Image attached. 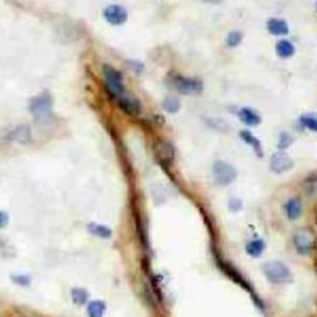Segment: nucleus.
<instances>
[{
    "mask_svg": "<svg viewBox=\"0 0 317 317\" xmlns=\"http://www.w3.org/2000/svg\"><path fill=\"white\" fill-rule=\"evenodd\" d=\"M263 273L268 281L273 284H287L293 281V274L284 263L278 260L267 261L263 267Z\"/></svg>",
    "mask_w": 317,
    "mask_h": 317,
    "instance_id": "nucleus-1",
    "label": "nucleus"
},
{
    "mask_svg": "<svg viewBox=\"0 0 317 317\" xmlns=\"http://www.w3.org/2000/svg\"><path fill=\"white\" fill-rule=\"evenodd\" d=\"M103 74H104L107 91L112 94V97L118 99V98L124 96L125 88H124L122 73L118 72L112 66L104 65L103 66Z\"/></svg>",
    "mask_w": 317,
    "mask_h": 317,
    "instance_id": "nucleus-2",
    "label": "nucleus"
},
{
    "mask_svg": "<svg viewBox=\"0 0 317 317\" xmlns=\"http://www.w3.org/2000/svg\"><path fill=\"white\" fill-rule=\"evenodd\" d=\"M171 86L178 93L185 96H194L202 92L203 83L198 78H191V77L175 76L171 80Z\"/></svg>",
    "mask_w": 317,
    "mask_h": 317,
    "instance_id": "nucleus-3",
    "label": "nucleus"
},
{
    "mask_svg": "<svg viewBox=\"0 0 317 317\" xmlns=\"http://www.w3.org/2000/svg\"><path fill=\"white\" fill-rule=\"evenodd\" d=\"M213 176L216 182L221 186H227L232 183L237 177V170L226 161L217 160L212 166Z\"/></svg>",
    "mask_w": 317,
    "mask_h": 317,
    "instance_id": "nucleus-4",
    "label": "nucleus"
},
{
    "mask_svg": "<svg viewBox=\"0 0 317 317\" xmlns=\"http://www.w3.org/2000/svg\"><path fill=\"white\" fill-rule=\"evenodd\" d=\"M293 241L294 246H295L296 250H298L300 254H308L310 252H312L316 244L315 234L307 228H301L296 230Z\"/></svg>",
    "mask_w": 317,
    "mask_h": 317,
    "instance_id": "nucleus-5",
    "label": "nucleus"
},
{
    "mask_svg": "<svg viewBox=\"0 0 317 317\" xmlns=\"http://www.w3.org/2000/svg\"><path fill=\"white\" fill-rule=\"evenodd\" d=\"M154 154L161 165L169 166L175 157V149L169 141L158 139L154 144Z\"/></svg>",
    "mask_w": 317,
    "mask_h": 317,
    "instance_id": "nucleus-6",
    "label": "nucleus"
},
{
    "mask_svg": "<svg viewBox=\"0 0 317 317\" xmlns=\"http://www.w3.org/2000/svg\"><path fill=\"white\" fill-rule=\"evenodd\" d=\"M51 108H52V102H51V97L47 94H42L35 98L30 104V112L37 119L47 118L51 113Z\"/></svg>",
    "mask_w": 317,
    "mask_h": 317,
    "instance_id": "nucleus-7",
    "label": "nucleus"
},
{
    "mask_svg": "<svg viewBox=\"0 0 317 317\" xmlns=\"http://www.w3.org/2000/svg\"><path fill=\"white\" fill-rule=\"evenodd\" d=\"M294 163L289 155L284 151H278L270 158V170L275 174H282L293 169Z\"/></svg>",
    "mask_w": 317,
    "mask_h": 317,
    "instance_id": "nucleus-8",
    "label": "nucleus"
},
{
    "mask_svg": "<svg viewBox=\"0 0 317 317\" xmlns=\"http://www.w3.org/2000/svg\"><path fill=\"white\" fill-rule=\"evenodd\" d=\"M103 15H104L107 21L113 25H122L128 20V11L125 10V8L117 4L107 7Z\"/></svg>",
    "mask_w": 317,
    "mask_h": 317,
    "instance_id": "nucleus-9",
    "label": "nucleus"
},
{
    "mask_svg": "<svg viewBox=\"0 0 317 317\" xmlns=\"http://www.w3.org/2000/svg\"><path fill=\"white\" fill-rule=\"evenodd\" d=\"M117 100L118 104L122 108V111L125 112L126 114L138 115L140 113L141 104L138 98L130 96H122L120 98H118Z\"/></svg>",
    "mask_w": 317,
    "mask_h": 317,
    "instance_id": "nucleus-10",
    "label": "nucleus"
},
{
    "mask_svg": "<svg viewBox=\"0 0 317 317\" xmlns=\"http://www.w3.org/2000/svg\"><path fill=\"white\" fill-rule=\"evenodd\" d=\"M238 118L241 119L242 123H244L248 126H256L261 122L260 115L256 113L255 111H253L252 108H248V107L239 109Z\"/></svg>",
    "mask_w": 317,
    "mask_h": 317,
    "instance_id": "nucleus-11",
    "label": "nucleus"
},
{
    "mask_svg": "<svg viewBox=\"0 0 317 317\" xmlns=\"http://www.w3.org/2000/svg\"><path fill=\"white\" fill-rule=\"evenodd\" d=\"M267 29L272 35L285 36L289 34V25L282 19H270L267 22Z\"/></svg>",
    "mask_w": 317,
    "mask_h": 317,
    "instance_id": "nucleus-12",
    "label": "nucleus"
},
{
    "mask_svg": "<svg viewBox=\"0 0 317 317\" xmlns=\"http://www.w3.org/2000/svg\"><path fill=\"white\" fill-rule=\"evenodd\" d=\"M239 135H241L242 140H243L244 143H247L250 148L254 150L256 156H259V157L263 156V148H261V143H260V140L255 137V135H253L252 133L248 130H242L241 133H239Z\"/></svg>",
    "mask_w": 317,
    "mask_h": 317,
    "instance_id": "nucleus-13",
    "label": "nucleus"
},
{
    "mask_svg": "<svg viewBox=\"0 0 317 317\" xmlns=\"http://www.w3.org/2000/svg\"><path fill=\"white\" fill-rule=\"evenodd\" d=\"M285 211L289 220H298L302 213V203L299 198H290L285 204Z\"/></svg>",
    "mask_w": 317,
    "mask_h": 317,
    "instance_id": "nucleus-14",
    "label": "nucleus"
},
{
    "mask_svg": "<svg viewBox=\"0 0 317 317\" xmlns=\"http://www.w3.org/2000/svg\"><path fill=\"white\" fill-rule=\"evenodd\" d=\"M275 52L280 59H290L295 54V46L287 40H280L276 42Z\"/></svg>",
    "mask_w": 317,
    "mask_h": 317,
    "instance_id": "nucleus-15",
    "label": "nucleus"
},
{
    "mask_svg": "<svg viewBox=\"0 0 317 317\" xmlns=\"http://www.w3.org/2000/svg\"><path fill=\"white\" fill-rule=\"evenodd\" d=\"M264 250H265V243L264 241H261V239H255V241L249 242L246 247L247 254L249 256H253V258L260 256L263 254Z\"/></svg>",
    "mask_w": 317,
    "mask_h": 317,
    "instance_id": "nucleus-16",
    "label": "nucleus"
},
{
    "mask_svg": "<svg viewBox=\"0 0 317 317\" xmlns=\"http://www.w3.org/2000/svg\"><path fill=\"white\" fill-rule=\"evenodd\" d=\"M104 312H105L104 302L98 301V300H94V301L89 302L87 307V313L89 317H103Z\"/></svg>",
    "mask_w": 317,
    "mask_h": 317,
    "instance_id": "nucleus-17",
    "label": "nucleus"
},
{
    "mask_svg": "<svg viewBox=\"0 0 317 317\" xmlns=\"http://www.w3.org/2000/svg\"><path fill=\"white\" fill-rule=\"evenodd\" d=\"M163 108L165 109L168 113H177L178 111H180L181 108V102L180 99H178L177 97H174V96H168L164 99L163 102Z\"/></svg>",
    "mask_w": 317,
    "mask_h": 317,
    "instance_id": "nucleus-18",
    "label": "nucleus"
},
{
    "mask_svg": "<svg viewBox=\"0 0 317 317\" xmlns=\"http://www.w3.org/2000/svg\"><path fill=\"white\" fill-rule=\"evenodd\" d=\"M88 230L96 237L108 239L112 235V230L107 226H102V224H89Z\"/></svg>",
    "mask_w": 317,
    "mask_h": 317,
    "instance_id": "nucleus-19",
    "label": "nucleus"
},
{
    "mask_svg": "<svg viewBox=\"0 0 317 317\" xmlns=\"http://www.w3.org/2000/svg\"><path fill=\"white\" fill-rule=\"evenodd\" d=\"M11 138H13V140L18 141V143H28V141L30 140L31 134L28 126L24 125L20 126V128H16L15 130L13 131V134H11Z\"/></svg>",
    "mask_w": 317,
    "mask_h": 317,
    "instance_id": "nucleus-20",
    "label": "nucleus"
},
{
    "mask_svg": "<svg viewBox=\"0 0 317 317\" xmlns=\"http://www.w3.org/2000/svg\"><path fill=\"white\" fill-rule=\"evenodd\" d=\"M300 124L304 128L308 129L311 131L317 133V115L315 114H305L300 117Z\"/></svg>",
    "mask_w": 317,
    "mask_h": 317,
    "instance_id": "nucleus-21",
    "label": "nucleus"
},
{
    "mask_svg": "<svg viewBox=\"0 0 317 317\" xmlns=\"http://www.w3.org/2000/svg\"><path fill=\"white\" fill-rule=\"evenodd\" d=\"M72 300H73L74 304L77 305H83L86 304V301L88 300V294L85 289H81V287H76V289H72L71 291Z\"/></svg>",
    "mask_w": 317,
    "mask_h": 317,
    "instance_id": "nucleus-22",
    "label": "nucleus"
},
{
    "mask_svg": "<svg viewBox=\"0 0 317 317\" xmlns=\"http://www.w3.org/2000/svg\"><path fill=\"white\" fill-rule=\"evenodd\" d=\"M242 40H243V35H242L241 31H230V33L228 34V36H227L226 42L228 47L234 48L241 44Z\"/></svg>",
    "mask_w": 317,
    "mask_h": 317,
    "instance_id": "nucleus-23",
    "label": "nucleus"
},
{
    "mask_svg": "<svg viewBox=\"0 0 317 317\" xmlns=\"http://www.w3.org/2000/svg\"><path fill=\"white\" fill-rule=\"evenodd\" d=\"M294 143V138L291 137L289 133L286 131H282L279 135V141H278V149L280 151H284L285 149H287L291 144Z\"/></svg>",
    "mask_w": 317,
    "mask_h": 317,
    "instance_id": "nucleus-24",
    "label": "nucleus"
},
{
    "mask_svg": "<svg viewBox=\"0 0 317 317\" xmlns=\"http://www.w3.org/2000/svg\"><path fill=\"white\" fill-rule=\"evenodd\" d=\"M11 279H13L14 282H16L18 285H21V286H28L31 281V279L27 275H13Z\"/></svg>",
    "mask_w": 317,
    "mask_h": 317,
    "instance_id": "nucleus-25",
    "label": "nucleus"
},
{
    "mask_svg": "<svg viewBox=\"0 0 317 317\" xmlns=\"http://www.w3.org/2000/svg\"><path fill=\"white\" fill-rule=\"evenodd\" d=\"M242 207V202L241 200L238 198H230L229 200V208L230 209H234V211H238L239 208Z\"/></svg>",
    "mask_w": 317,
    "mask_h": 317,
    "instance_id": "nucleus-26",
    "label": "nucleus"
},
{
    "mask_svg": "<svg viewBox=\"0 0 317 317\" xmlns=\"http://www.w3.org/2000/svg\"><path fill=\"white\" fill-rule=\"evenodd\" d=\"M8 221H9V217H8L7 213L0 211V228H3V227L7 226Z\"/></svg>",
    "mask_w": 317,
    "mask_h": 317,
    "instance_id": "nucleus-27",
    "label": "nucleus"
},
{
    "mask_svg": "<svg viewBox=\"0 0 317 317\" xmlns=\"http://www.w3.org/2000/svg\"><path fill=\"white\" fill-rule=\"evenodd\" d=\"M316 8H317V5H316Z\"/></svg>",
    "mask_w": 317,
    "mask_h": 317,
    "instance_id": "nucleus-28",
    "label": "nucleus"
}]
</instances>
